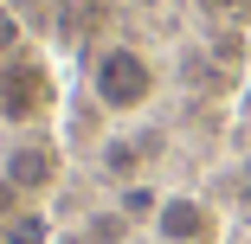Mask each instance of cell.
Returning <instances> with one entry per match:
<instances>
[{
	"label": "cell",
	"mask_w": 251,
	"mask_h": 244,
	"mask_svg": "<svg viewBox=\"0 0 251 244\" xmlns=\"http://www.w3.org/2000/svg\"><path fill=\"white\" fill-rule=\"evenodd\" d=\"M90 96L110 116L148 110L155 103V65H148V52H135V45H103V52L90 58Z\"/></svg>",
	"instance_id": "cell-1"
},
{
	"label": "cell",
	"mask_w": 251,
	"mask_h": 244,
	"mask_svg": "<svg viewBox=\"0 0 251 244\" xmlns=\"http://www.w3.org/2000/svg\"><path fill=\"white\" fill-rule=\"evenodd\" d=\"M0 116L7 122H45L52 116V71L32 52L0 58Z\"/></svg>",
	"instance_id": "cell-2"
},
{
	"label": "cell",
	"mask_w": 251,
	"mask_h": 244,
	"mask_svg": "<svg viewBox=\"0 0 251 244\" xmlns=\"http://www.w3.org/2000/svg\"><path fill=\"white\" fill-rule=\"evenodd\" d=\"M155 238H161V244H206V238H213L206 200H193V193H168L161 212H155Z\"/></svg>",
	"instance_id": "cell-3"
},
{
	"label": "cell",
	"mask_w": 251,
	"mask_h": 244,
	"mask_svg": "<svg viewBox=\"0 0 251 244\" xmlns=\"http://www.w3.org/2000/svg\"><path fill=\"white\" fill-rule=\"evenodd\" d=\"M0 174L32 200V193H45V186L58 180V148H52V141H13L7 161H0Z\"/></svg>",
	"instance_id": "cell-4"
},
{
	"label": "cell",
	"mask_w": 251,
	"mask_h": 244,
	"mask_svg": "<svg viewBox=\"0 0 251 244\" xmlns=\"http://www.w3.org/2000/svg\"><path fill=\"white\" fill-rule=\"evenodd\" d=\"M155 148V141H110L103 148V174H116V180H135V167H142V155Z\"/></svg>",
	"instance_id": "cell-5"
},
{
	"label": "cell",
	"mask_w": 251,
	"mask_h": 244,
	"mask_svg": "<svg viewBox=\"0 0 251 244\" xmlns=\"http://www.w3.org/2000/svg\"><path fill=\"white\" fill-rule=\"evenodd\" d=\"M161 200H168V193H155V186H123V219H148V225H155V212H161Z\"/></svg>",
	"instance_id": "cell-6"
},
{
	"label": "cell",
	"mask_w": 251,
	"mask_h": 244,
	"mask_svg": "<svg viewBox=\"0 0 251 244\" xmlns=\"http://www.w3.org/2000/svg\"><path fill=\"white\" fill-rule=\"evenodd\" d=\"M0 238H7V244H45V219L39 212H20L13 225H0Z\"/></svg>",
	"instance_id": "cell-7"
},
{
	"label": "cell",
	"mask_w": 251,
	"mask_h": 244,
	"mask_svg": "<svg viewBox=\"0 0 251 244\" xmlns=\"http://www.w3.org/2000/svg\"><path fill=\"white\" fill-rule=\"evenodd\" d=\"M13 52H26V39H20V13L0 7V58H13Z\"/></svg>",
	"instance_id": "cell-8"
},
{
	"label": "cell",
	"mask_w": 251,
	"mask_h": 244,
	"mask_svg": "<svg viewBox=\"0 0 251 244\" xmlns=\"http://www.w3.org/2000/svg\"><path fill=\"white\" fill-rule=\"evenodd\" d=\"M20 212H26V193H20V186H13L7 174H0V225H13Z\"/></svg>",
	"instance_id": "cell-9"
},
{
	"label": "cell",
	"mask_w": 251,
	"mask_h": 244,
	"mask_svg": "<svg viewBox=\"0 0 251 244\" xmlns=\"http://www.w3.org/2000/svg\"><path fill=\"white\" fill-rule=\"evenodd\" d=\"M200 7H206V13H245L251 0H200Z\"/></svg>",
	"instance_id": "cell-10"
},
{
	"label": "cell",
	"mask_w": 251,
	"mask_h": 244,
	"mask_svg": "<svg viewBox=\"0 0 251 244\" xmlns=\"http://www.w3.org/2000/svg\"><path fill=\"white\" fill-rule=\"evenodd\" d=\"M238 200H245V206H251V161H245V167H238Z\"/></svg>",
	"instance_id": "cell-11"
},
{
	"label": "cell",
	"mask_w": 251,
	"mask_h": 244,
	"mask_svg": "<svg viewBox=\"0 0 251 244\" xmlns=\"http://www.w3.org/2000/svg\"><path fill=\"white\" fill-rule=\"evenodd\" d=\"M245 129H251V103H245Z\"/></svg>",
	"instance_id": "cell-12"
}]
</instances>
